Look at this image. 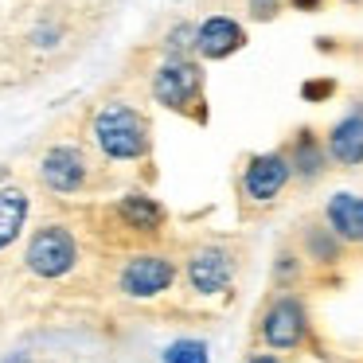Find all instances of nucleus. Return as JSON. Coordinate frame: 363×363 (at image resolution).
Segmentation results:
<instances>
[{"label": "nucleus", "instance_id": "nucleus-9", "mask_svg": "<svg viewBox=\"0 0 363 363\" xmlns=\"http://www.w3.org/2000/svg\"><path fill=\"white\" fill-rule=\"evenodd\" d=\"M40 180L55 196H74L90 184V160L79 145H55L40 160Z\"/></svg>", "mask_w": 363, "mask_h": 363}, {"label": "nucleus", "instance_id": "nucleus-8", "mask_svg": "<svg viewBox=\"0 0 363 363\" xmlns=\"http://www.w3.org/2000/svg\"><path fill=\"white\" fill-rule=\"evenodd\" d=\"M281 149H285V157H289V172H293V184H297V188H316V184L332 172L328 149H324V133H316L313 125H301Z\"/></svg>", "mask_w": 363, "mask_h": 363}, {"label": "nucleus", "instance_id": "nucleus-13", "mask_svg": "<svg viewBox=\"0 0 363 363\" xmlns=\"http://www.w3.org/2000/svg\"><path fill=\"white\" fill-rule=\"evenodd\" d=\"M320 219L328 223L332 235H336L347 250H363V196L336 191V196L320 207Z\"/></svg>", "mask_w": 363, "mask_h": 363}, {"label": "nucleus", "instance_id": "nucleus-17", "mask_svg": "<svg viewBox=\"0 0 363 363\" xmlns=\"http://www.w3.org/2000/svg\"><path fill=\"white\" fill-rule=\"evenodd\" d=\"M164 363H211V352H207L203 340L196 336H180L164 347Z\"/></svg>", "mask_w": 363, "mask_h": 363}, {"label": "nucleus", "instance_id": "nucleus-21", "mask_svg": "<svg viewBox=\"0 0 363 363\" xmlns=\"http://www.w3.org/2000/svg\"><path fill=\"white\" fill-rule=\"evenodd\" d=\"M293 9H301V12H320V4L324 0H289Z\"/></svg>", "mask_w": 363, "mask_h": 363}, {"label": "nucleus", "instance_id": "nucleus-14", "mask_svg": "<svg viewBox=\"0 0 363 363\" xmlns=\"http://www.w3.org/2000/svg\"><path fill=\"white\" fill-rule=\"evenodd\" d=\"M118 223L133 235H145V238H157L160 230L168 227V211L160 199H152L149 191H129V196L118 199Z\"/></svg>", "mask_w": 363, "mask_h": 363}, {"label": "nucleus", "instance_id": "nucleus-20", "mask_svg": "<svg viewBox=\"0 0 363 363\" xmlns=\"http://www.w3.org/2000/svg\"><path fill=\"white\" fill-rule=\"evenodd\" d=\"M246 363H285L281 352H269V347H254L250 355H246Z\"/></svg>", "mask_w": 363, "mask_h": 363}, {"label": "nucleus", "instance_id": "nucleus-15", "mask_svg": "<svg viewBox=\"0 0 363 363\" xmlns=\"http://www.w3.org/2000/svg\"><path fill=\"white\" fill-rule=\"evenodd\" d=\"M308 274H313V266L305 262V254L293 246V238H285L281 246H277L274 262H269V281H274V289H293V293H305V281Z\"/></svg>", "mask_w": 363, "mask_h": 363}, {"label": "nucleus", "instance_id": "nucleus-22", "mask_svg": "<svg viewBox=\"0 0 363 363\" xmlns=\"http://www.w3.org/2000/svg\"><path fill=\"white\" fill-rule=\"evenodd\" d=\"M0 363H32L28 355H9V359H0Z\"/></svg>", "mask_w": 363, "mask_h": 363}, {"label": "nucleus", "instance_id": "nucleus-5", "mask_svg": "<svg viewBox=\"0 0 363 363\" xmlns=\"http://www.w3.org/2000/svg\"><path fill=\"white\" fill-rule=\"evenodd\" d=\"M238 254L227 242H199L184 254V281L196 297H219L238 277Z\"/></svg>", "mask_w": 363, "mask_h": 363}, {"label": "nucleus", "instance_id": "nucleus-23", "mask_svg": "<svg viewBox=\"0 0 363 363\" xmlns=\"http://www.w3.org/2000/svg\"><path fill=\"white\" fill-rule=\"evenodd\" d=\"M344 4H363V0H344Z\"/></svg>", "mask_w": 363, "mask_h": 363}, {"label": "nucleus", "instance_id": "nucleus-12", "mask_svg": "<svg viewBox=\"0 0 363 363\" xmlns=\"http://www.w3.org/2000/svg\"><path fill=\"white\" fill-rule=\"evenodd\" d=\"M242 48H246V28L235 16H207L203 24H196V48L191 51L199 59H207V63L230 59Z\"/></svg>", "mask_w": 363, "mask_h": 363}, {"label": "nucleus", "instance_id": "nucleus-19", "mask_svg": "<svg viewBox=\"0 0 363 363\" xmlns=\"http://www.w3.org/2000/svg\"><path fill=\"white\" fill-rule=\"evenodd\" d=\"M336 94V79H313V82H305V86H301V98H305V102H324V98H332Z\"/></svg>", "mask_w": 363, "mask_h": 363}, {"label": "nucleus", "instance_id": "nucleus-6", "mask_svg": "<svg viewBox=\"0 0 363 363\" xmlns=\"http://www.w3.org/2000/svg\"><path fill=\"white\" fill-rule=\"evenodd\" d=\"M24 262L35 277H43V281L67 277L79 266V238H74V230L63 227V223H48V227H40L28 238Z\"/></svg>", "mask_w": 363, "mask_h": 363}, {"label": "nucleus", "instance_id": "nucleus-3", "mask_svg": "<svg viewBox=\"0 0 363 363\" xmlns=\"http://www.w3.org/2000/svg\"><path fill=\"white\" fill-rule=\"evenodd\" d=\"M94 145L102 149V157L110 160H145L152 149V129H149V118L141 110L125 102H110L94 113Z\"/></svg>", "mask_w": 363, "mask_h": 363}, {"label": "nucleus", "instance_id": "nucleus-11", "mask_svg": "<svg viewBox=\"0 0 363 363\" xmlns=\"http://www.w3.org/2000/svg\"><path fill=\"white\" fill-rule=\"evenodd\" d=\"M293 246L305 254V262L313 269H336V266H344V258H347V246L332 235V227L320 215H308V219H301L297 227H293Z\"/></svg>", "mask_w": 363, "mask_h": 363}, {"label": "nucleus", "instance_id": "nucleus-10", "mask_svg": "<svg viewBox=\"0 0 363 363\" xmlns=\"http://www.w3.org/2000/svg\"><path fill=\"white\" fill-rule=\"evenodd\" d=\"M324 149H328L332 168L359 172L363 168V102H352V110L340 113L324 129Z\"/></svg>", "mask_w": 363, "mask_h": 363}, {"label": "nucleus", "instance_id": "nucleus-2", "mask_svg": "<svg viewBox=\"0 0 363 363\" xmlns=\"http://www.w3.org/2000/svg\"><path fill=\"white\" fill-rule=\"evenodd\" d=\"M293 184V172H289V157L285 149H269V152H250L242 160L235 176V196H238V207L242 215H262L285 196V188Z\"/></svg>", "mask_w": 363, "mask_h": 363}, {"label": "nucleus", "instance_id": "nucleus-4", "mask_svg": "<svg viewBox=\"0 0 363 363\" xmlns=\"http://www.w3.org/2000/svg\"><path fill=\"white\" fill-rule=\"evenodd\" d=\"M152 98L172 113H184L191 121H207L203 71L191 59H164L152 74Z\"/></svg>", "mask_w": 363, "mask_h": 363}, {"label": "nucleus", "instance_id": "nucleus-7", "mask_svg": "<svg viewBox=\"0 0 363 363\" xmlns=\"http://www.w3.org/2000/svg\"><path fill=\"white\" fill-rule=\"evenodd\" d=\"M176 277H180L176 258L145 250V254H129L125 258V266H121V274H118V289L133 301H152V297H164L176 285Z\"/></svg>", "mask_w": 363, "mask_h": 363}, {"label": "nucleus", "instance_id": "nucleus-18", "mask_svg": "<svg viewBox=\"0 0 363 363\" xmlns=\"http://www.w3.org/2000/svg\"><path fill=\"white\" fill-rule=\"evenodd\" d=\"M281 9H285V0H246V12H250V20H258V24L277 20Z\"/></svg>", "mask_w": 363, "mask_h": 363}, {"label": "nucleus", "instance_id": "nucleus-1", "mask_svg": "<svg viewBox=\"0 0 363 363\" xmlns=\"http://www.w3.org/2000/svg\"><path fill=\"white\" fill-rule=\"evenodd\" d=\"M254 340L258 347L269 352H301L313 340V316H308V301L305 293L293 289H274L258 308V320H254Z\"/></svg>", "mask_w": 363, "mask_h": 363}, {"label": "nucleus", "instance_id": "nucleus-16", "mask_svg": "<svg viewBox=\"0 0 363 363\" xmlns=\"http://www.w3.org/2000/svg\"><path fill=\"white\" fill-rule=\"evenodd\" d=\"M28 196L20 188H0V250H9L12 242L20 238L28 223Z\"/></svg>", "mask_w": 363, "mask_h": 363}]
</instances>
